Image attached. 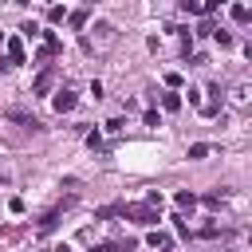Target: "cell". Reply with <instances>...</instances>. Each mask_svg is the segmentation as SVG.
Returning a JSON list of instances; mask_svg holds the SVG:
<instances>
[{
    "label": "cell",
    "instance_id": "cell-16",
    "mask_svg": "<svg viewBox=\"0 0 252 252\" xmlns=\"http://www.w3.org/2000/svg\"><path fill=\"white\" fill-rule=\"evenodd\" d=\"M220 4H224V0H205V4H201V12H217Z\"/></svg>",
    "mask_w": 252,
    "mask_h": 252
},
{
    "label": "cell",
    "instance_id": "cell-9",
    "mask_svg": "<svg viewBox=\"0 0 252 252\" xmlns=\"http://www.w3.org/2000/svg\"><path fill=\"white\" fill-rule=\"evenodd\" d=\"M161 106H165V110H181V94L165 91V94H161Z\"/></svg>",
    "mask_w": 252,
    "mask_h": 252
},
{
    "label": "cell",
    "instance_id": "cell-18",
    "mask_svg": "<svg viewBox=\"0 0 252 252\" xmlns=\"http://www.w3.org/2000/svg\"><path fill=\"white\" fill-rule=\"evenodd\" d=\"M94 252H118V248H114V244H98Z\"/></svg>",
    "mask_w": 252,
    "mask_h": 252
},
{
    "label": "cell",
    "instance_id": "cell-21",
    "mask_svg": "<svg viewBox=\"0 0 252 252\" xmlns=\"http://www.w3.org/2000/svg\"><path fill=\"white\" fill-rule=\"evenodd\" d=\"M91 4H94V0H91Z\"/></svg>",
    "mask_w": 252,
    "mask_h": 252
},
{
    "label": "cell",
    "instance_id": "cell-5",
    "mask_svg": "<svg viewBox=\"0 0 252 252\" xmlns=\"http://www.w3.org/2000/svg\"><path fill=\"white\" fill-rule=\"evenodd\" d=\"M51 102H55V110H59V114H67V110H75V94H71V91H59V94H55Z\"/></svg>",
    "mask_w": 252,
    "mask_h": 252
},
{
    "label": "cell",
    "instance_id": "cell-10",
    "mask_svg": "<svg viewBox=\"0 0 252 252\" xmlns=\"http://www.w3.org/2000/svg\"><path fill=\"white\" fill-rule=\"evenodd\" d=\"M189 158H193V161H201V158H209V146H205V142H197V146H189Z\"/></svg>",
    "mask_w": 252,
    "mask_h": 252
},
{
    "label": "cell",
    "instance_id": "cell-12",
    "mask_svg": "<svg viewBox=\"0 0 252 252\" xmlns=\"http://www.w3.org/2000/svg\"><path fill=\"white\" fill-rule=\"evenodd\" d=\"M150 248H169V236L165 232H150Z\"/></svg>",
    "mask_w": 252,
    "mask_h": 252
},
{
    "label": "cell",
    "instance_id": "cell-2",
    "mask_svg": "<svg viewBox=\"0 0 252 252\" xmlns=\"http://www.w3.org/2000/svg\"><path fill=\"white\" fill-rule=\"evenodd\" d=\"M122 217H130L138 224H158V209L154 205H122Z\"/></svg>",
    "mask_w": 252,
    "mask_h": 252
},
{
    "label": "cell",
    "instance_id": "cell-8",
    "mask_svg": "<svg viewBox=\"0 0 252 252\" xmlns=\"http://www.w3.org/2000/svg\"><path fill=\"white\" fill-rule=\"evenodd\" d=\"M209 94H213V98L201 102V110H205V114H217V106H220V87H209Z\"/></svg>",
    "mask_w": 252,
    "mask_h": 252
},
{
    "label": "cell",
    "instance_id": "cell-14",
    "mask_svg": "<svg viewBox=\"0 0 252 252\" xmlns=\"http://www.w3.org/2000/svg\"><path fill=\"white\" fill-rule=\"evenodd\" d=\"M47 20H51V24H63V20H67V12H63L59 4H51V12H47Z\"/></svg>",
    "mask_w": 252,
    "mask_h": 252
},
{
    "label": "cell",
    "instance_id": "cell-20",
    "mask_svg": "<svg viewBox=\"0 0 252 252\" xmlns=\"http://www.w3.org/2000/svg\"><path fill=\"white\" fill-rule=\"evenodd\" d=\"M16 4H28V0H16Z\"/></svg>",
    "mask_w": 252,
    "mask_h": 252
},
{
    "label": "cell",
    "instance_id": "cell-19",
    "mask_svg": "<svg viewBox=\"0 0 252 252\" xmlns=\"http://www.w3.org/2000/svg\"><path fill=\"white\" fill-rule=\"evenodd\" d=\"M47 252H71V248H67V244H55V248H47Z\"/></svg>",
    "mask_w": 252,
    "mask_h": 252
},
{
    "label": "cell",
    "instance_id": "cell-7",
    "mask_svg": "<svg viewBox=\"0 0 252 252\" xmlns=\"http://www.w3.org/2000/svg\"><path fill=\"white\" fill-rule=\"evenodd\" d=\"M67 24H71L75 32H83V28H87V8H75V12L67 16Z\"/></svg>",
    "mask_w": 252,
    "mask_h": 252
},
{
    "label": "cell",
    "instance_id": "cell-1",
    "mask_svg": "<svg viewBox=\"0 0 252 252\" xmlns=\"http://www.w3.org/2000/svg\"><path fill=\"white\" fill-rule=\"evenodd\" d=\"M91 32H94V35H91V39H83V47H87V51H110V47H114V39H118L114 24H94Z\"/></svg>",
    "mask_w": 252,
    "mask_h": 252
},
{
    "label": "cell",
    "instance_id": "cell-6",
    "mask_svg": "<svg viewBox=\"0 0 252 252\" xmlns=\"http://www.w3.org/2000/svg\"><path fill=\"white\" fill-rule=\"evenodd\" d=\"M8 118H12V122H24L28 130H43V126H39V122H35V118H32L28 110H8Z\"/></svg>",
    "mask_w": 252,
    "mask_h": 252
},
{
    "label": "cell",
    "instance_id": "cell-17",
    "mask_svg": "<svg viewBox=\"0 0 252 252\" xmlns=\"http://www.w3.org/2000/svg\"><path fill=\"white\" fill-rule=\"evenodd\" d=\"M181 8H185V12H201V4H197V0H181Z\"/></svg>",
    "mask_w": 252,
    "mask_h": 252
},
{
    "label": "cell",
    "instance_id": "cell-3",
    "mask_svg": "<svg viewBox=\"0 0 252 252\" xmlns=\"http://www.w3.org/2000/svg\"><path fill=\"white\" fill-rule=\"evenodd\" d=\"M24 63V43H20V35H12L8 39V59H4V67H20Z\"/></svg>",
    "mask_w": 252,
    "mask_h": 252
},
{
    "label": "cell",
    "instance_id": "cell-11",
    "mask_svg": "<svg viewBox=\"0 0 252 252\" xmlns=\"http://www.w3.org/2000/svg\"><path fill=\"white\" fill-rule=\"evenodd\" d=\"M177 205H181V209H193V205H197V197H193L189 189H181V193H177Z\"/></svg>",
    "mask_w": 252,
    "mask_h": 252
},
{
    "label": "cell",
    "instance_id": "cell-4",
    "mask_svg": "<svg viewBox=\"0 0 252 252\" xmlns=\"http://www.w3.org/2000/svg\"><path fill=\"white\" fill-rule=\"evenodd\" d=\"M51 83H55V71H51V67H43V71H39V79L32 83V94H47V91H51Z\"/></svg>",
    "mask_w": 252,
    "mask_h": 252
},
{
    "label": "cell",
    "instance_id": "cell-22",
    "mask_svg": "<svg viewBox=\"0 0 252 252\" xmlns=\"http://www.w3.org/2000/svg\"><path fill=\"white\" fill-rule=\"evenodd\" d=\"M0 39H4V35H0Z\"/></svg>",
    "mask_w": 252,
    "mask_h": 252
},
{
    "label": "cell",
    "instance_id": "cell-15",
    "mask_svg": "<svg viewBox=\"0 0 252 252\" xmlns=\"http://www.w3.org/2000/svg\"><path fill=\"white\" fill-rule=\"evenodd\" d=\"M205 205H209V209H220V205H224V189H220V193H209Z\"/></svg>",
    "mask_w": 252,
    "mask_h": 252
},
{
    "label": "cell",
    "instance_id": "cell-13",
    "mask_svg": "<svg viewBox=\"0 0 252 252\" xmlns=\"http://www.w3.org/2000/svg\"><path fill=\"white\" fill-rule=\"evenodd\" d=\"M232 20H236V24H248V8H244V4H232Z\"/></svg>",
    "mask_w": 252,
    "mask_h": 252
}]
</instances>
